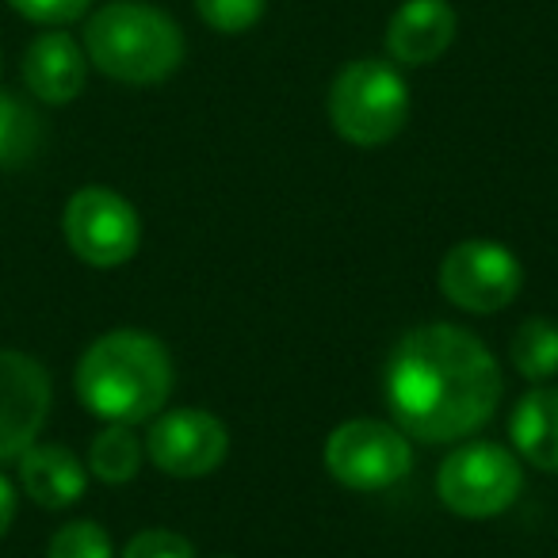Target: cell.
Masks as SVG:
<instances>
[{"mask_svg":"<svg viewBox=\"0 0 558 558\" xmlns=\"http://www.w3.org/2000/svg\"><path fill=\"white\" fill-rule=\"evenodd\" d=\"M50 372L35 356L0 349V463L20 459L50 417Z\"/></svg>","mask_w":558,"mask_h":558,"instance_id":"cell-10","label":"cell"},{"mask_svg":"<svg viewBox=\"0 0 558 558\" xmlns=\"http://www.w3.org/2000/svg\"><path fill=\"white\" fill-rule=\"evenodd\" d=\"M436 283H440V295L459 311L497 314L520 295L524 268H520L512 248L474 238L448 248V256L440 260V271H436Z\"/></svg>","mask_w":558,"mask_h":558,"instance_id":"cell-8","label":"cell"},{"mask_svg":"<svg viewBox=\"0 0 558 558\" xmlns=\"http://www.w3.org/2000/svg\"><path fill=\"white\" fill-rule=\"evenodd\" d=\"M524 489L520 459L501 444L471 440L444 459L436 474V494L456 517L489 520L505 512Z\"/></svg>","mask_w":558,"mask_h":558,"instance_id":"cell-5","label":"cell"},{"mask_svg":"<svg viewBox=\"0 0 558 558\" xmlns=\"http://www.w3.org/2000/svg\"><path fill=\"white\" fill-rule=\"evenodd\" d=\"M62 230L73 256L88 268H119L142 245V218L119 192L88 184L70 195Z\"/></svg>","mask_w":558,"mask_h":558,"instance_id":"cell-7","label":"cell"},{"mask_svg":"<svg viewBox=\"0 0 558 558\" xmlns=\"http://www.w3.org/2000/svg\"><path fill=\"white\" fill-rule=\"evenodd\" d=\"M85 54L111 81L161 85L184 62V32L154 4L111 0L88 16Z\"/></svg>","mask_w":558,"mask_h":558,"instance_id":"cell-3","label":"cell"},{"mask_svg":"<svg viewBox=\"0 0 558 558\" xmlns=\"http://www.w3.org/2000/svg\"><path fill=\"white\" fill-rule=\"evenodd\" d=\"M142 466V440L134 436V425H108L88 448V471L108 486H123Z\"/></svg>","mask_w":558,"mask_h":558,"instance_id":"cell-17","label":"cell"},{"mask_svg":"<svg viewBox=\"0 0 558 558\" xmlns=\"http://www.w3.org/2000/svg\"><path fill=\"white\" fill-rule=\"evenodd\" d=\"M77 398L108 425H142L165 410L172 395V356L142 329H111L77 360Z\"/></svg>","mask_w":558,"mask_h":558,"instance_id":"cell-2","label":"cell"},{"mask_svg":"<svg viewBox=\"0 0 558 558\" xmlns=\"http://www.w3.org/2000/svg\"><path fill=\"white\" fill-rule=\"evenodd\" d=\"M268 0H195L199 20L218 35H241L260 24Z\"/></svg>","mask_w":558,"mask_h":558,"instance_id":"cell-19","label":"cell"},{"mask_svg":"<svg viewBox=\"0 0 558 558\" xmlns=\"http://www.w3.org/2000/svg\"><path fill=\"white\" fill-rule=\"evenodd\" d=\"M230 451V433L207 410H172L154 417L146 436V456L169 478H203L218 471Z\"/></svg>","mask_w":558,"mask_h":558,"instance_id":"cell-9","label":"cell"},{"mask_svg":"<svg viewBox=\"0 0 558 558\" xmlns=\"http://www.w3.org/2000/svg\"><path fill=\"white\" fill-rule=\"evenodd\" d=\"M456 27L448 0H405L387 24V50L398 65H433L456 43Z\"/></svg>","mask_w":558,"mask_h":558,"instance_id":"cell-12","label":"cell"},{"mask_svg":"<svg viewBox=\"0 0 558 558\" xmlns=\"http://www.w3.org/2000/svg\"><path fill=\"white\" fill-rule=\"evenodd\" d=\"M47 558H116L111 535L96 520H70L50 535Z\"/></svg>","mask_w":558,"mask_h":558,"instance_id":"cell-18","label":"cell"},{"mask_svg":"<svg viewBox=\"0 0 558 558\" xmlns=\"http://www.w3.org/2000/svg\"><path fill=\"white\" fill-rule=\"evenodd\" d=\"M88 81V54L73 35L65 32H43L24 54V85L35 100L43 104H73L85 93Z\"/></svg>","mask_w":558,"mask_h":558,"instance_id":"cell-11","label":"cell"},{"mask_svg":"<svg viewBox=\"0 0 558 558\" xmlns=\"http://www.w3.org/2000/svg\"><path fill=\"white\" fill-rule=\"evenodd\" d=\"M123 558H195V547L169 527H146L123 547Z\"/></svg>","mask_w":558,"mask_h":558,"instance_id":"cell-20","label":"cell"},{"mask_svg":"<svg viewBox=\"0 0 558 558\" xmlns=\"http://www.w3.org/2000/svg\"><path fill=\"white\" fill-rule=\"evenodd\" d=\"M410 119V88L390 62L360 58L329 85V123L344 142L360 149L387 146Z\"/></svg>","mask_w":558,"mask_h":558,"instance_id":"cell-4","label":"cell"},{"mask_svg":"<svg viewBox=\"0 0 558 558\" xmlns=\"http://www.w3.org/2000/svg\"><path fill=\"white\" fill-rule=\"evenodd\" d=\"M16 463H20V489L39 509H70V505H77L85 497L88 471L62 444L35 440Z\"/></svg>","mask_w":558,"mask_h":558,"instance_id":"cell-13","label":"cell"},{"mask_svg":"<svg viewBox=\"0 0 558 558\" xmlns=\"http://www.w3.org/2000/svg\"><path fill=\"white\" fill-rule=\"evenodd\" d=\"M509 440L535 471L558 474V387H535L509 417Z\"/></svg>","mask_w":558,"mask_h":558,"instance_id":"cell-14","label":"cell"},{"mask_svg":"<svg viewBox=\"0 0 558 558\" xmlns=\"http://www.w3.org/2000/svg\"><path fill=\"white\" fill-rule=\"evenodd\" d=\"M509 356L524 379L547 383L558 375V326L550 318H527L509 341Z\"/></svg>","mask_w":558,"mask_h":558,"instance_id":"cell-16","label":"cell"},{"mask_svg":"<svg viewBox=\"0 0 558 558\" xmlns=\"http://www.w3.org/2000/svg\"><path fill=\"white\" fill-rule=\"evenodd\" d=\"M383 395L398 428L425 444H456L489 425L501 405L494 352L471 329L433 322L395 344Z\"/></svg>","mask_w":558,"mask_h":558,"instance_id":"cell-1","label":"cell"},{"mask_svg":"<svg viewBox=\"0 0 558 558\" xmlns=\"http://www.w3.org/2000/svg\"><path fill=\"white\" fill-rule=\"evenodd\" d=\"M413 466L410 436L398 425L375 417L344 421L329 433L326 440V471L333 474L341 486L372 494V489H387L402 482Z\"/></svg>","mask_w":558,"mask_h":558,"instance_id":"cell-6","label":"cell"},{"mask_svg":"<svg viewBox=\"0 0 558 558\" xmlns=\"http://www.w3.org/2000/svg\"><path fill=\"white\" fill-rule=\"evenodd\" d=\"M12 9L20 12L24 20L43 27H65V24H77L88 9H93V0H9Z\"/></svg>","mask_w":558,"mask_h":558,"instance_id":"cell-21","label":"cell"},{"mask_svg":"<svg viewBox=\"0 0 558 558\" xmlns=\"http://www.w3.org/2000/svg\"><path fill=\"white\" fill-rule=\"evenodd\" d=\"M16 505H20L16 486H12V482L4 478V474H0V535L9 532L12 520H16Z\"/></svg>","mask_w":558,"mask_h":558,"instance_id":"cell-22","label":"cell"},{"mask_svg":"<svg viewBox=\"0 0 558 558\" xmlns=\"http://www.w3.org/2000/svg\"><path fill=\"white\" fill-rule=\"evenodd\" d=\"M43 126L39 111L24 104L20 96L0 93V169H24L43 149Z\"/></svg>","mask_w":558,"mask_h":558,"instance_id":"cell-15","label":"cell"}]
</instances>
